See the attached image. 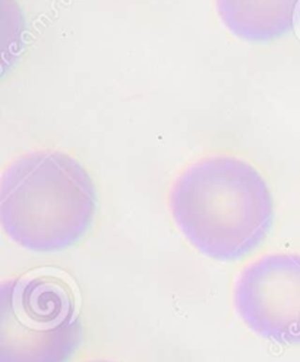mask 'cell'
<instances>
[{"label": "cell", "instance_id": "cell-1", "mask_svg": "<svg viewBox=\"0 0 300 362\" xmlns=\"http://www.w3.org/2000/svg\"><path fill=\"white\" fill-rule=\"evenodd\" d=\"M169 207L189 244L215 261H236L255 251L274 220L265 179L233 156H210L189 165L170 188Z\"/></svg>", "mask_w": 300, "mask_h": 362}, {"label": "cell", "instance_id": "cell-2", "mask_svg": "<svg viewBox=\"0 0 300 362\" xmlns=\"http://www.w3.org/2000/svg\"><path fill=\"white\" fill-rule=\"evenodd\" d=\"M97 207L87 169L57 150L19 156L0 177V223L12 243L32 252L71 248L90 229Z\"/></svg>", "mask_w": 300, "mask_h": 362}, {"label": "cell", "instance_id": "cell-3", "mask_svg": "<svg viewBox=\"0 0 300 362\" xmlns=\"http://www.w3.org/2000/svg\"><path fill=\"white\" fill-rule=\"evenodd\" d=\"M75 299L53 276L0 285V362H68L81 344Z\"/></svg>", "mask_w": 300, "mask_h": 362}, {"label": "cell", "instance_id": "cell-4", "mask_svg": "<svg viewBox=\"0 0 300 362\" xmlns=\"http://www.w3.org/2000/svg\"><path fill=\"white\" fill-rule=\"evenodd\" d=\"M233 303L255 334L300 345V255L268 254L246 266L234 284Z\"/></svg>", "mask_w": 300, "mask_h": 362}, {"label": "cell", "instance_id": "cell-5", "mask_svg": "<svg viewBox=\"0 0 300 362\" xmlns=\"http://www.w3.org/2000/svg\"><path fill=\"white\" fill-rule=\"evenodd\" d=\"M222 23L248 42H270L290 33L300 13V0H215Z\"/></svg>", "mask_w": 300, "mask_h": 362}, {"label": "cell", "instance_id": "cell-6", "mask_svg": "<svg viewBox=\"0 0 300 362\" xmlns=\"http://www.w3.org/2000/svg\"><path fill=\"white\" fill-rule=\"evenodd\" d=\"M88 362H114V361H106V359H95V361H88Z\"/></svg>", "mask_w": 300, "mask_h": 362}]
</instances>
